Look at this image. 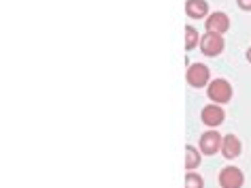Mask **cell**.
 <instances>
[{"label": "cell", "mask_w": 251, "mask_h": 188, "mask_svg": "<svg viewBox=\"0 0 251 188\" xmlns=\"http://www.w3.org/2000/svg\"><path fill=\"white\" fill-rule=\"evenodd\" d=\"M206 96L211 98L213 103L217 105H224V103H230L232 101V86L228 79H213L209 86H206Z\"/></svg>", "instance_id": "6da1fadb"}, {"label": "cell", "mask_w": 251, "mask_h": 188, "mask_svg": "<svg viewBox=\"0 0 251 188\" xmlns=\"http://www.w3.org/2000/svg\"><path fill=\"white\" fill-rule=\"evenodd\" d=\"M187 84H190L192 88H204L211 84V71L209 66L202 64V62H194V64L187 66Z\"/></svg>", "instance_id": "7a4b0ae2"}, {"label": "cell", "mask_w": 251, "mask_h": 188, "mask_svg": "<svg viewBox=\"0 0 251 188\" xmlns=\"http://www.w3.org/2000/svg\"><path fill=\"white\" fill-rule=\"evenodd\" d=\"M200 52L204 56H211V58L219 56L224 52V36L215 32H204L200 36Z\"/></svg>", "instance_id": "3957f363"}, {"label": "cell", "mask_w": 251, "mask_h": 188, "mask_svg": "<svg viewBox=\"0 0 251 188\" xmlns=\"http://www.w3.org/2000/svg\"><path fill=\"white\" fill-rule=\"evenodd\" d=\"M219 186L222 188H243V182H245V175L238 167L234 165H228L219 171Z\"/></svg>", "instance_id": "277c9868"}, {"label": "cell", "mask_w": 251, "mask_h": 188, "mask_svg": "<svg viewBox=\"0 0 251 188\" xmlns=\"http://www.w3.org/2000/svg\"><path fill=\"white\" fill-rule=\"evenodd\" d=\"M222 141H224V137L217 133L215 128L213 130H206V133H202V137H200V152L206 154V156H213V154H217V152H222Z\"/></svg>", "instance_id": "5b68a950"}, {"label": "cell", "mask_w": 251, "mask_h": 188, "mask_svg": "<svg viewBox=\"0 0 251 188\" xmlns=\"http://www.w3.org/2000/svg\"><path fill=\"white\" fill-rule=\"evenodd\" d=\"M206 32H215V34H224L230 30V17L222 13V11H215L206 17Z\"/></svg>", "instance_id": "8992f818"}, {"label": "cell", "mask_w": 251, "mask_h": 188, "mask_svg": "<svg viewBox=\"0 0 251 188\" xmlns=\"http://www.w3.org/2000/svg\"><path fill=\"white\" fill-rule=\"evenodd\" d=\"M200 118H202V124L204 126H209V128H217L219 124L224 122V109L219 107L217 103H211V105H206V107L202 109V114H200Z\"/></svg>", "instance_id": "52a82bcc"}, {"label": "cell", "mask_w": 251, "mask_h": 188, "mask_svg": "<svg viewBox=\"0 0 251 188\" xmlns=\"http://www.w3.org/2000/svg\"><path fill=\"white\" fill-rule=\"evenodd\" d=\"M241 139H238L236 135H226L224 137V141H222V154H224V158H228V160H234L241 156Z\"/></svg>", "instance_id": "ba28073f"}, {"label": "cell", "mask_w": 251, "mask_h": 188, "mask_svg": "<svg viewBox=\"0 0 251 188\" xmlns=\"http://www.w3.org/2000/svg\"><path fill=\"white\" fill-rule=\"evenodd\" d=\"M185 13H187V17H192V20L209 17V2H206V0H187Z\"/></svg>", "instance_id": "9c48e42d"}, {"label": "cell", "mask_w": 251, "mask_h": 188, "mask_svg": "<svg viewBox=\"0 0 251 188\" xmlns=\"http://www.w3.org/2000/svg\"><path fill=\"white\" fill-rule=\"evenodd\" d=\"M200 152L194 146H185V169L187 171H194V169H198L200 165Z\"/></svg>", "instance_id": "30bf717a"}, {"label": "cell", "mask_w": 251, "mask_h": 188, "mask_svg": "<svg viewBox=\"0 0 251 188\" xmlns=\"http://www.w3.org/2000/svg\"><path fill=\"white\" fill-rule=\"evenodd\" d=\"M196 45H200L198 30L194 26H185V49H194Z\"/></svg>", "instance_id": "8fae6325"}, {"label": "cell", "mask_w": 251, "mask_h": 188, "mask_svg": "<svg viewBox=\"0 0 251 188\" xmlns=\"http://www.w3.org/2000/svg\"><path fill=\"white\" fill-rule=\"evenodd\" d=\"M185 188H204V180L200 178L198 173L187 171V175H185Z\"/></svg>", "instance_id": "7c38bea8"}, {"label": "cell", "mask_w": 251, "mask_h": 188, "mask_svg": "<svg viewBox=\"0 0 251 188\" xmlns=\"http://www.w3.org/2000/svg\"><path fill=\"white\" fill-rule=\"evenodd\" d=\"M236 4L241 7L243 11H251V0H236Z\"/></svg>", "instance_id": "4fadbf2b"}, {"label": "cell", "mask_w": 251, "mask_h": 188, "mask_svg": "<svg viewBox=\"0 0 251 188\" xmlns=\"http://www.w3.org/2000/svg\"><path fill=\"white\" fill-rule=\"evenodd\" d=\"M247 60H249V64H251V47L247 49Z\"/></svg>", "instance_id": "5bb4252c"}]
</instances>
